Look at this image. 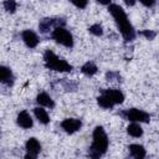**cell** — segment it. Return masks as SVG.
<instances>
[{"label":"cell","instance_id":"6da1fadb","mask_svg":"<svg viewBox=\"0 0 159 159\" xmlns=\"http://www.w3.org/2000/svg\"><path fill=\"white\" fill-rule=\"evenodd\" d=\"M108 10L112 14V16L114 17V20H116V22H117V25H118L124 40H127V41L133 40L134 36H135V32H134V29L130 25L128 17H127V14L124 12V10L117 4H111L108 6Z\"/></svg>","mask_w":159,"mask_h":159},{"label":"cell","instance_id":"7a4b0ae2","mask_svg":"<svg viewBox=\"0 0 159 159\" xmlns=\"http://www.w3.org/2000/svg\"><path fill=\"white\" fill-rule=\"evenodd\" d=\"M108 148V138L102 127H96L93 130V143L89 148V158L99 159Z\"/></svg>","mask_w":159,"mask_h":159},{"label":"cell","instance_id":"3957f363","mask_svg":"<svg viewBox=\"0 0 159 159\" xmlns=\"http://www.w3.org/2000/svg\"><path fill=\"white\" fill-rule=\"evenodd\" d=\"M43 60H45V66L50 70L53 71H58V72H68L72 70V66L70 63H67L65 60L58 58L52 51H46L43 55Z\"/></svg>","mask_w":159,"mask_h":159},{"label":"cell","instance_id":"277c9868","mask_svg":"<svg viewBox=\"0 0 159 159\" xmlns=\"http://www.w3.org/2000/svg\"><path fill=\"white\" fill-rule=\"evenodd\" d=\"M52 37L61 45L66 46V47H72L73 46V37L72 35L63 27H56L52 32Z\"/></svg>","mask_w":159,"mask_h":159},{"label":"cell","instance_id":"5b68a950","mask_svg":"<svg viewBox=\"0 0 159 159\" xmlns=\"http://www.w3.org/2000/svg\"><path fill=\"white\" fill-rule=\"evenodd\" d=\"M125 118L132 120V122H149L150 116L144 111L132 108V109H128L125 112Z\"/></svg>","mask_w":159,"mask_h":159},{"label":"cell","instance_id":"8992f818","mask_svg":"<svg viewBox=\"0 0 159 159\" xmlns=\"http://www.w3.org/2000/svg\"><path fill=\"white\" fill-rule=\"evenodd\" d=\"M81 125H82L81 120H80V119H75V118H67V119H65V120L61 123L62 129H63L65 132L70 133V134L77 132V130L81 128Z\"/></svg>","mask_w":159,"mask_h":159},{"label":"cell","instance_id":"52a82bcc","mask_svg":"<svg viewBox=\"0 0 159 159\" xmlns=\"http://www.w3.org/2000/svg\"><path fill=\"white\" fill-rule=\"evenodd\" d=\"M22 40H24V42L26 43V46L30 47V48L36 47L37 43H39V37H37V35H36L34 31H31V30H25V31L22 32Z\"/></svg>","mask_w":159,"mask_h":159},{"label":"cell","instance_id":"ba28073f","mask_svg":"<svg viewBox=\"0 0 159 159\" xmlns=\"http://www.w3.org/2000/svg\"><path fill=\"white\" fill-rule=\"evenodd\" d=\"M103 96H106L113 104H119L124 101V96L118 89H106L103 92Z\"/></svg>","mask_w":159,"mask_h":159},{"label":"cell","instance_id":"9c48e42d","mask_svg":"<svg viewBox=\"0 0 159 159\" xmlns=\"http://www.w3.org/2000/svg\"><path fill=\"white\" fill-rule=\"evenodd\" d=\"M25 147H26L27 153L30 155H34V157H36L40 153V150H41V145H40V143H39V140L36 138H30L26 142V145Z\"/></svg>","mask_w":159,"mask_h":159},{"label":"cell","instance_id":"30bf717a","mask_svg":"<svg viewBox=\"0 0 159 159\" xmlns=\"http://www.w3.org/2000/svg\"><path fill=\"white\" fill-rule=\"evenodd\" d=\"M17 124L25 129L27 128H31L32 127V119L30 117V114L26 112V111H22L17 114Z\"/></svg>","mask_w":159,"mask_h":159},{"label":"cell","instance_id":"8fae6325","mask_svg":"<svg viewBox=\"0 0 159 159\" xmlns=\"http://www.w3.org/2000/svg\"><path fill=\"white\" fill-rule=\"evenodd\" d=\"M0 81H1L2 83H5V84H9V86L12 84V82H14V76H12L10 68H7V67H5V66H1V67H0Z\"/></svg>","mask_w":159,"mask_h":159},{"label":"cell","instance_id":"7c38bea8","mask_svg":"<svg viewBox=\"0 0 159 159\" xmlns=\"http://www.w3.org/2000/svg\"><path fill=\"white\" fill-rule=\"evenodd\" d=\"M129 152L135 159H144L145 158V149L140 144H130Z\"/></svg>","mask_w":159,"mask_h":159},{"label":"cell","instance_id":"4fadbf2b","mask_svg":"<svg viewBox=\"0 0 159 159\" xmlns=\"http://www.w3.org/2000/svg\"><path fill=\"white\" fill-rule=\"evenodd\" d=\"M36 101H37V103H39V104H41V106H43V107H50V108H52V107L55 106V103H53L52 98H51L47 93H45V92H42V93L37 94Z\"/></svg>","mask_w":159,"mask_h":159},{"label":"cell","instance_id":"5bb4252c","mask_svg":"<svg viewBox=\"0 0 159 159\" xmlns=\"http://www.w3.org/2000/svg\"><path fill=\"white\" fill-rule=\"evenodd\" d=\"M34 113H35V117L37 118V120H39L40 123L47 124V123L50 122V117H48V114H47V112H46L45 109H42V108H40V107H36V108L34 109Z\"/></svg>","mask_w":159,"mask_h":159},{"label":"cell","instance_id":"9a60e30c","mask_svg":"<svg viewBox=\"0 0 159 159\" xmlns=\"http://www.w3.org/2000/svg\"><path fill=\"white\" fill-rule=\"evenodd\" d=\"M127 132H128V134L129 135H132V137H140L142 134H143V129H142V127L139 125V124H137V123H132V124H129L128 125V128H127Z\"/></svg>","mask_w":159,"mask_h":159},{"label":"cell","instance_id":"2e32d148","mask_svg":"<svg viewBox=\"0 0 159 159\" xmlns=\"http://www.w3.org/2000/svg\"><path fill=\"white\" fill-rule=\"evenodd\" d=\"M81 71H82L84 75H87V76H92V75H94V73L97 72V66H96L93 62H86V63L81 67Z\"/></svg>","mask_w":159,"mask_h":159},{"label":"cell","instance_id":"e0dca14e","mask_svg":"<svg viewBox=\"0 0 159 159\" xmlns=\"http://www.w3.org/2000/svg\"><path fill=\"white\" fill-rule=\"evenodd\" d=\"M97 102H98V104H99L102 108H107V109H111V108L114 106L106 96H99V97L97 98Z\"/></svg>","mask_w":159,"mask_h":159},{"label":"cell","instance_id":"ac0fdd59","mask_svg":"<svg viewBox=\"0 0 159 159\" xmlns=\"http://www.w3.org/2000/svg\"><path fill=\"white\" fill-rule=\"evenodd\" d=\"M53 22H55V20H52V19H43V20L40 22V30H41L42 32H46Z\"/></svg>","mask_w":159,"mask_h":159},{"label":"cell","instance_id":"d6986e66","mask_svg":"<svg viewBox=\"0 0 159 159\" xmlns=\"http://www.w3.org/2000/svg\"><path fill=\"white\" fill-rule=\"evenodd\" d=\"M89 32L96 35V36H101L103 34V29H102V26L99 24H94V25H92L89 27Z\"/></svg>","mask_w":159,"mask_h":159},{"label":"cell","instance_id":"ffe728a7","mask_svg":"<svg viewBox=\"0 0 159 159\" xmlns=\"http://www.w3.org/2000/svg\"><path fill=\"white\" fill-rule=\"evenodd\" d=\"M16 2L15 1H12V0H10V1H5L4 2V7H5V10L6 11H9V12H15V10H16Z\"/></svg>","mask_w":159,"mask_h":159},{"label":"cell","instance_id":"44dd1931","mask_svg":"<svg viewBox=\"0 0 159 159\" xmlns=\"http://www.w3.org/2000/svg\"><path fill=\"white\" fill-rule=\"evenodd\" d=\"M142 35L143 36H145L148 40H153L154 37H155V32L154 31H149V30H144V31H142Z\"/></svg>","mask_w":159,"mask_h":159},{"label":"cell","instance_id":"7402d4cb","mask_svg":"<svg viewBox=\"0 0 159 159\" xmlns=\"http://www.w3.org/2000/svg\"><path fill=\"white\" fill-rule=\"evenodd\" d=\"M72 4L73 5H76L77 7H80V9H83V7H86L87 6V1H72Z\"/></svg>","mask_w":159,"mask_h":159},{"label":"cell","instance_id":"603a6c76","mask_svg":"<svg viewBox=\"0 0 159 159\" xmlns=\"http://www.w3.org/2000/svg\"><path fill=\"white\" fill-rule=\"evenodd\" d=\"M140 2H142L143 5H145V6H153V5L155 4V1H153V0H152V1H145V0H142Z\"/></svg>","mask_w":159,"mask_h":159},{"label":"cell","instance_id":"cb8c5ba5","mask_svg":"<svg viewBox=\"0 0 159 159\" xmlns=\"http://www.w3.org/2000/svg\"><path fill=\"white\" fill-rule=\"evenodd\" d=\"M24 159H35V157H34V155L27 154V155H25V158H24Z\"/></svg>","mask_w":159,"mask_h":159},{"label":"cell","instance_id":"d4e9b609","mask_svg":"<svg viewBox=\"0 0 159 159\" xmlns=\"http://www.w3.org/2000/svg\"><path fill=\"white\" fill-rule=\"evenodd\" d=\"M125 4H127V5H134V1H128V0H125Z\"/></svg>","mask_w":159,"mask_h":159}]
</instances>
